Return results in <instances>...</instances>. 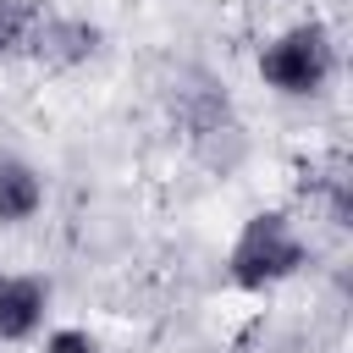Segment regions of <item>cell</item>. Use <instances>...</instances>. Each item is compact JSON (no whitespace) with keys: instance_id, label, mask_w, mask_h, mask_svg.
<instances>
[{"instance_id":"6da1fadb","label":"cell","mask_w":353,"mask_h":353,"mask_svg":"<svg viewBox=\"0 0 353 353\" xmlns=\"http://www.w3.org/2000/svg\"><path fill=\"white\" fill-rule=\"evenodd\" d=\"M298 265H303V237H298L292 221L276 215V210L248 215L243 232H237V243H232V259H226V270H232L237 287H276V281H287Z\"/></svg>"},{"instance_id":"7a4b0ae2","label":"cell","mask_w":353,"mask_h":353,"mask_svg":"<svg viewBox=\"0 0 353 353\" xmlns=\"http://www.w3.org/2000/svg\"><path fill=\"white\" fill-rule=\"evenodd\" d=\"M331 72H336V50L320 22H298L259 50V77L281 94H320Z\"/></svg>"},{"instance_id":"3957f363","label":"cell","mask_w":353,"mask_h":353,"mask_svg":"<svg viewBox=\"0 0 353 353\" xmlns=\"http://www.w3.org/2000/svg\"><path fill=\"white\" fill-rule=\"evenodd\" d=\"M44 303H50V287L39 276H0V336L6 342H22L44 325Z\"/></svg>"},{"instance_id":"277c9868","label":"cell","mask_w":353,"mask_h":353,"mask_svg":"<svg viewBox=\"0 0 353 353\" xmlns=\"http://www.w3.org/2000/svg\"><path fill=\"white\" fill-rule=\"evenodd\" d=\"M94 28L88 22H61V17H39L33 33H28V55L50 61V66H72L83 55H94Z\"/></svg>"},{"instance_id":"5b68a950","label":"cell","mask_w":353,"mask_h":353,"mask_svg":"<svg viewBox=\"0 0 353 353\" xmlns=\"http://www.w3.org/2000/svg\"><path fill=\"white\" fill-rule=\"evenodd\" d=\"M39 204H44V182H39V171H33L28 160H17V154H0V226L28 221Z\"/></svg>"},{"instance_id":"8992f818","label":"cell","mask_w":353,"mask_h":353,"mask_svg":"<svg viewBox=\"0 0 353 353\" xmlns=\"http://www.w3.org/2000/svg\"><path fill=\"white\" fill-rule=\"evenodd\" d=\"M33 22H39L33 0H0V55H11V50H28V33H33Z\"/></svg>"},{"instance_id":"52a82bcc","label":"cell","mask_w":353,"mask_h":353,"mask_svg":"<svg viewBox=\"0 0 353 353\" xmlns=\"http://www.w3.org/2000/svg\"><path fill=\"white\" fill-rule=\"evenodd\" d=\"M44 353H99V347L88 342V331H55L44 342Z\"/></svg>"}]
</instances>
